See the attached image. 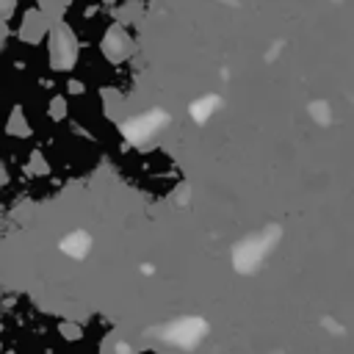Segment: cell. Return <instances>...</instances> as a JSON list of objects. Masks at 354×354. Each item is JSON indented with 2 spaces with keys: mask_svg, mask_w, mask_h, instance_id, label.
<instances>
[{
  "mask_svg": "<svg viewBox=\"0 0 354 354\" xmlns=\"http://www.w3.org/2000/svg\"><path fill=\"white\" fill-rule=\"evenodd\" d=\"M277 238H279V227H266V230H260V232L243 238V241L235 246V252H232V263H235V268L243 271V274L257 271L260 263L266 260V254L274 249Z\"/></svg>",
  "mask_w": 354,
  "mask_h": 354,
  "instance_id": "6da1fadb",
  "label": "cell"
},
{
  "mask_svg": "<svg viewBox=\"0 0 354 354\" xmlns=\"http://www.w3.org/2000/svg\"><path fill=\"white\" fill-rule=\"evenodd\" d=\"M163 337L169 343H174V346L191 348L205 337V321H199V318H177V321H171L166 326Z\"/></svg>",
  "mask_w": 354,
  "mask_h": 354,
  "instance_id": "7a4b0ae2",
  "label": "cell"
},
{
  "mask_svg": "<svg viewBox=\"0 0 354 354\" xmlns=\"http://www.w3.org/2000/svg\"><path fill=\"white\" fill-rule=\"evenodd\" d=\"M160 124H163V116H160V113H149V116H144V119H136V122L127 124V138L144 141V138H149Z\"/></svg>",
  "mask_w": 354,
  "mask_h": 354,
  "instance_id": "3957f363",
  "label": "cell"
},
{
  "mask_svg": "<svg viewBox=\"0 0 354 354\" xmlns=\"http://www.w3.org/2000/svg\"><path fill=\"white\" fill-rule=\"evenodd\" d=\"M88 246H91V241H88L86 232H72V235H66L64 243H61V249L69 252L72 257H83V254L88 252Z\"/></svg>",
  "mask_w": 354,
  "mask_h": 354,
  "instance_id": "277c9868",
  "label": "cell"
},
{
  "mask_svg": "<svg viewBox=\"0 0 354 354\" xmlns=\"http://www.w3.org/2000/svg\"><path fill=\"white\" fill-rule=\"evenodd\" d=\"M213 105H216V100H213V97H207V100H202V102H196V105L191 108V113H194V119H199V122H205V119H207V116L213 113V111H210Z\"/></svg>",
  "mask_w": 354,
  "mask_h": 354,
  "instance_id": "5b68a950",
  "label": "cell"
}]
</instances>
